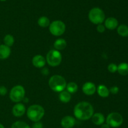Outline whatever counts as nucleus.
I'll use <instances>...</instances> for the list:
<instances>
[{
	"label": "nucleus",
	"mask_w": 128,
	"mask_h": 128,
	"mask_svg": "<svg viewBox=\"0 0 128 128\" xmlns=\"http://www.w3.org/2000/svg\"><path fill=\"white\" fill-rule=\"evenodd\" d=\"M3 41L4 44L10 48L14 43V38L11 34H6L4 38Z\"/></svg>",
	"instance_id": "nucleus-23"
},
{
	"label": "nucleus",
	"mask_w": 128,
	"mask_h": 128,
	"mask_svg": "<svg viewBox=\"0 0 128 128\" xmlns=\"http://www.w3.org/2000/svg\"><path fill=\"white\" fill-rule=\"evenodd\" d=\"M73 112L76 119L81 121H87L94 114V108L90 102L82 101L76 104L74 108Z\"/></svg>",
	"instance_id": "nucleus-1"
},
{
	"label": "nucleus",
	"mask_w": 128,
	"mask_h": 128,
	"mask_svg": "<svg viewBox=\"0 0 128 128\" xmlns=\"http://www.w3.org/2000/svg\"><path fill=\"white\" fill-rule=\"evenodd\" d=\"M0 1H6V0H0Z\"/></svg>",
	"instance_id": "nucleus-33"
},
{
	"label": "nucleus",
	"mask_w": 128,
	"mask_h": 128,
	"mask_svg": "<svg viewBox=\"0 0 128 128\" xmlns=\"http://www.w3.org/2000/svg\"><path fill=\"white\" fill-rule=\"evenodd\" d=\"M96 91L99 96H101V98L108 97L110 94L109 89L103 84L99 85L98 87L96 88Z\"/></svg>",
	"instance_id": "nucleus-16"
},
{
	"label": "nucleus",
	"mask_w": 128,
	"mask_h": 128,
	"mask_svg": "<svg viewBox=\"0 0 128 128\" xmlns=\"http://www.w3.org/2000/svg\"><path fill=\"white\" fill-rule=\"evenodd\" d=\"M117 71L121 76H126L128 74V63L121 62L118 66Z\"/></svg>",
	"instance_id": "nucleus-19"
},
{
	"label": "nucleus",
	"mask_w": 128,
	"mask_h": 128,
	"mask_svg": "<svg viewBox=\"0 0 128 128\" xmlns=\"http://www.w3.org/2000/svg\"><path fill=\"white\" fill-rule=\"evenodd\" d=\"M41 72H42V74L43 75H48V74L49 73V71H48V70L47 68L42 69V71H41Z\"/></svg>",
	"instance_id": "nucleus-30"
},
{
	"label": "nucleus",
	"mask_w": 128,
	"mask_h": 128,
	"mask_svg": "<svg viewBox=\"0 0 128 128\" xmlns=\"http://www.w3.org/2000/svg\"><path fill=\"white\" fill-rule=\"evenodd\" d=\"M110 128L111 127H110L107 123H104L101 126V128Z\"/></svg>",
	"instance_id": "nucleus-31"
},
{
	"label": "nucleus",
	"mask_w": 128,
	"mask_h": 128,
	"mask_svg": "<svg viewBox=\"0 0 128 128\" xmlns=\"http://www.w3.org/2000/svg\"><path fill=\"white\" fill-rule=\"evenodd\" d=\"M106 123L110 127L117 128L120 127L123 123V118L120 113L113 112L109 114L106 119Z\"/></svg>",
	"instance_id": "nucleus-7"
},
{
	"label": "nucleus",
	"mask_w": 128,
	"mask_h": 128,
	"mask_svg": "<svg viewBox=\"0 0 128 128\" xmlns=\"http://www.w3.org/2000/svg\"><path fill=\"white\" fill-rule=\"evenodd\" d=\"M25 98V90L21 85H16L11 90L10 98L12 102L18 103Z\"/></svg>",
	"instance_id": "nucleus-5"
},
{
	"label": "nucleus",
	"mask_w": 128,
	"mask_h": 128,
	"mask_svg": "<svg viewBox=\"0 0 128 128\" xmlns=\"http://www.w3.org/2000/svg\"><path fill=\"white\" fill-rule=\"evenodd\" d=\"M82 91L87 96H92L96 92V87L92 82H86L82 87Z\"/></svg>",
	"instance_id": "nucleus-9"
},
{
	"label": "nucleus",
	"mask_w": 128,
	"mask_h": 128,
	"mask_svg": "<svg viewBox=\"0 0 128 128\" xmlns=\"http://www.w3.org/2000/svg\"><path fill=\"white\" fill-rule=\"evenodd\" d=\"M11 128H31L25 122L23 121H16L11 126Z\"/></svg>",
	"instance_id": "nucleus-24"
},
{
	"label": "nucleus",
	"mask_w": 128,
	"mask_h": 128,
	"mask_svg": "<svg viewBox=\"0 0 128 128\" xmlns=\"http://www.w3.org/2000/svg\"><path fill=\"white\" fill-rule=\"evenodd\" d=\"M25 112H26V107L22 103H20V102L16 103L12 107V113L15 117H21L24 114Z\"/></svg>",
	"instance_id": "nucleus-10"
},
{
	"label": "nucleus",
	"mask_w": 128,
	"mask_h": 128,
	"mask_svg": "<svg viewBox=\"0 0 128 128\" xmlns=\"http://www.w3.org/2000/svg\"><path fill=\"white\" fill-rule=\"evenodd\" d=\"M59 99L63 103H68L71 101V95L67 91L64 90L60 92V95H59Z\"/></svg>",
	"instance_id": "nucleus-18"
},
{
	"label": "nucleus",
	"mask_w": 128,
	"mask_h": 128,
	"mask_svg": "<svg viewBox=\"0 0 128 128\" xmlns=\"http://www.w3.org/2000/svg\"><path fill=\"white\" fill-rule=\"evenodd\" d=\"M46 59L42 55L37 54L34 56L32 59V64L34 67L37 68H42L46 64Z\"/></svg>",
	"instance_id": "nucleus-12"
},
{
	"label": "nucleus",
	"mask_w": 128,
	"mask_h": 128,
	"mask_svg": "<svg viewBox=\"0 0 128 128\" xmlns=\"http://www.w3.org/2000/svg\"><path fill=\"white\" fill-rule=\"evenodd\" d=\"M31 128H43V124L41 122L38 121V122H35L32 124Z\"/></svg>",
	"instance_id": "nucleus-29"
},
{
	"label": "nucleus",
	"mask_w": 128,
	"mask_h": 128,
	"mask_svg": "<svg viewBox=\"0 0 128 128\" xmlns=\"http://www.w3.org/2000/svg\"><path fill=\"white\" fill-rule=\"evenodd\" d=\"M8 90L5 86H0V95L1 96H5L7 94Z\"/></svg>",
	"instance_id": "nucleus-28"
},
{
	"label": "nucleus",
	"mask_w": 128,
	"mask_h": 128,
	"mask_svg": "<svg viewBox=\"0 0 128 128\" xmlns=\"http://www.w3.org/2000/svg\"><path fill=\"white\" fill-rule=\"evenodd\" d=\"M104 26L108 30H114L118 26V21L115 18L110 17L105 20Z\"/></svg>",
	"instance_id": "nucleus-13"
},
{
	"label": "nucleus",
	"mask_w": 128,
	"mask_h": 128,
	"mask_svg": "<svg viewBox=\"0 0 128 128\" xmlns=\"http://www.w3.org/2000/svg\"><path fill=\"white\" fill-rule=\"evenodd\" d=\"M91 120H92V122L96 126H101L102 124L104 123L106 119L102 113L96 112L92 115Z\"/></svg>",
	"instance_id": "nucleus-14"
},
{
	"label": "nucleus",
	"mask_w": 128,
	"mask_h": 128,
	"mask_svg": "<svg viewBox=\"0 0 128 128\" xmlns=\"http://www.w3.org/2000/svg\"><path fill=\"white\" fill-rule=\"evenodd\" d=\"M76 120L71 116H66L61 120V125L62 128H72L75 126Z\"/></svg>",
	"instance_id": "nucleus-11"
},
{
	"label": "nucleus",
	"mask_w": 128,
	"mask_h": 128,
	"mask_svg": "<svg viewBox=\"0 0 128 128\" xmlns=\"http://www.w3.org/2000/svg\"><path fill=\"white\" fill-rule=\"evenodd\" d=\"M0 128H4V126L2 124L0 123Z\"/></svg>",
	"instance_id": "nucleus-32"
},
{
	"label": "nucleus",
	"mask_w": 128,
	"mask_h": 128,
	"mask_svg": "<svg viewBox=\"0 0 128 128\" xmlns=\"http://www.w3.org/2000/svg\"><path fill=\"white\" fill-rule=\"evenodd\" d=\"M96 30H97L98 32H100V33H102V32H104L105 30H106V28H105L104 25H103L102 24H100L97 25Z\"/></svg>",
	"instance_id": "nucleus-26"
},
{
	"label": "nucleus",
	"mask_w": 128,
	"mask_h": 128,
	"mask_svg": "<svg viewBox=\"0 0 128 128\" xmlns=\"http://www.w3.org/2000/svg\"><path fill=\"white\" fill-rule=\"evenodd\" d=\"M110 92H111L112 94H117L119 92V88L117 86H112L110 89Z\"/></svg>",
	"instance_id": "nucleus-27"
},
{
	"label": "nucleus",
	"mask_w": 128,
	"mask_h": 128,
	"mask_svg": "<svg viewBox=\"0 0 128 128\" xmlns=\"http://www.w3.org/2000/svg\"><path fill=\"white\" fill-rule=\"evenodd\" d=\"M46 61L50 66L56 67L59 66L62 61V55L60 51L56 50H51L47 53Z\"/></svg>",
	"instance_id": "nucleus-6"
},
{
	"label": "nucleus",
	"mask_w": 128,
	"mask_h": 128,
	"mask_svg": "<svg viewBox=\"0 0 128 128\" xmlns=\"http://www.w3.org/2000/svg\"><path fill=\"white\" fill-rule=\"evenodd\" d=\"M49 30L51 34L55 36H61L66 31V25L64 22L60 20H56L50 23Z\"/></svg>",
	"instance_id": "nucleus-8"
},
{
	"label": "nucleus",
	"mask_w": 128,
	"mask_h": 128,
	"mask_svg": "<svg viewBox=\"0 0 128 128\" xmlns=\"http://www.w3.org/2000/svg\"><path fill=\"white\" fill-rule=\"evenodd\" d=\"M66 88L68 92H70V94H73L77 92L78 90V86L76 82H70L66 84Z\"/></svg>",
	"instance_id": "nucleus-22"
},
{
	"label": "nucleus",
	"mask_w": 128,
	"mask_h": 128,
	"mask_svg": "<svg viewBox=\"0 0 128 128\" xmlns=\"http://www.w3.org/2000/svg\"><path fill=\"white\" fill-rule=\"evenodd\" d=\"M44 109L39 104L31 105L26 111V114L29 120L34 122L40 121L44 117Z\"/></svg>",
	"instance_id": "nucleus-2"
},
{
	"label": "nucleus",
	"mask_w": 128,
	"mask_h": 128,
	"mask_svg": "<svg viewBox=\"0 0 128 128\" xmlns=\"http://www.w3.org/2000/svg\"><path fill=\"white\" fill-rule=\"evenodd\" d=\"M117 32L122 37L128 36V26L126 24H121L118 26Z\"/></svg>",
	"instance_id": "nucleus-20"
},
{
	"label": "nucleus",
	"mask_w": 128,
	"mask_h": 128,
	"mask_svg": "<svg viewBox=\"0 0 128 128\" xmlns=\"http://www.w3.org/2000/svg\"><path fill=\"white\" fill-rule=\"evenodd\" d=\"M38 24L42 28H46L50 26V21L48 18L46 16H41L38 20Z\"/></svg>",
	"instance_id": "nucleus-21"
},
{
	"label": "nucleus",
	"mask_w": 128,
	"mask_h": 128,
	"mask_svg": "<svg viewBox=\"0 0 128 128\" xmlns=\"http://www.w3.org/2000/svg\"><path fill=\"white\" fill-rule=\"evenodd\" d=\"M108 70L111 73H114L118 70V66L114 63H111L108 66Z\"/></svg>",
	"instance_id": "nucleus-25"
},
{
	"label": "nucleus",
	"mask_w": 128,
	"mask_h": 128,
	"mask_svg": "<svg viewBox=\"0 0 128 128\" xmlns=\"http://www.w3.org/2000/svg\"><path fill=\"white\" fill-rule=\"evenodd\" d=\"M66 45H67V42L66 40L62 38H60L55 41L54 43V48L56 50L60 51L64 50L66 47Z\"/></svg>",
	"instance_id": "nucleus-17"
},
{
	"label": "nucleus",
	"mask_w": 128,
	"mask_h": 128,
	"mask_svg": "<svg viewBox=\"0 0 128 128\" xmlns=\"http://www.w3.org/2000/svg\"><path fill=\"white\" fill-rule=\"evenodd\" d=\"M11 49L5 44H0V60H6L11 54Z\"/></svg>",
	"instance_id": "nucleus-15"
},
{
	"label": "nucleus",
	"mask_w": 128,
	"mask_h": 128,
	"mask_svg": "<svg viewBox=\"0 0 128 128\" xmlns=\"http://www.w3.org/2000/svg\"><path fill=\"white\" fill-rule=\"evenodd\" d=\"M49 86L53 91L61 92L64 91L66 87V81L64 77L60 75H53L49 80Z\"/></svg>",
	"instance_id": "nucleus-3"
},
{
	"label": "nucleus",
	"mask_w": 128,
	"mask_h": 128,
	"mask_svg": "<svg viewBox=\"0 0 128 128\" xmlns=\"http://www.w3.org/2000/svg\"><path fill=\"white\" fill-rule=\"evenodd\" d=\"M90 21L94 24H100L105 21V14L100 8H93L88 14Z\"/></svg>",
	"instance_id": "nucleus-4"
}]
</instances>
